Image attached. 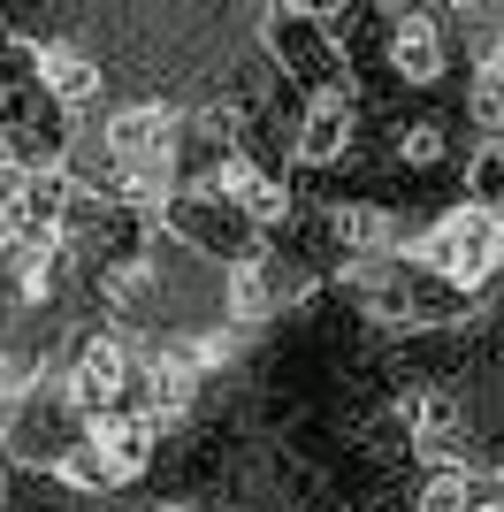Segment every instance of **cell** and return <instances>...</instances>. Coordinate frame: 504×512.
I'll use <instances>...</instances> for the list:
<instances>
[{
	"label": "cell",
	"mask_w": 504,
	"mask_h": 512,
	"mask_svg": "<svg viewBox=\"0 0 504 512\" xmlns=\"http://www.w3.org/2000/svg\"><path fill=\"white\" fill-rule=\"evenodd\" d=\"M329 237L352 253V268H367V260H390V253H398V222H390V207H367V199H344V207H329Z\"/></svg>",
	"instance_id": "9c48e42d"
},
{
	"label": "cell",
	"mask_w": 504,
	"mask_h": 512,
	"mask_svg": "<svg viewBox=\"0 0 504 512\" xmlns=\"http://www.w3.org/2000/svg\"><path fill=\"white\" fill-rule=\"evenodd\" d=\"M168 230L184 237L191 253H207V260H245V253H260L252 222H245L237 207H222V199H207V192H176V199H168Z\"/></svg>",
	"instance_id": "3957f363"
},
{
	"label": "cell",
	"mask_w": 504,
	"mask_h": 512,
	"mask_svg": "<svg viewBox=\"0 0 504 512\" xmlns=\"http://www.w3.org/2000/svg\"><path fill=\"white\" fill-rule=\"evenodd\" d=\"M459 207L504 222V138H482V146L466 153V199H459Z\"/></svg>",
	"instance_id": "30bf717a"
},
{
	"label": "cell",
	"mask_w": 504,
	"mask_h": 512,
	"mask_svg": "<svg viewBox=\"0 0 504 512\" xmlns=\"http://www.w3.org/2000/svg\"><path fill=\"white\" fill-rule=\"evenodd\" d=\"M443 153H451V138H443L436 115H420L413 130H398V161H405V169H436Z\"/></svg>",
	"instance_id": "4fadbf2b"
},
{
	"label": "cell",
	"mask_w": 504,
	"mask_h": 512,
	"mask_svg": "<svg viewBox=\"0 0 504 512\" xmlns=\"http://www.w3.org/2000/svg\"><path fill=\"white\" fill-rule=\"evenodd\" d=\"M283 268H275L268 253H245V260H230L222 268V314L237 321V329H252V321H268L275 306H283Z\"/></svg>",
	"instance_id": "52a82bcc"
},
{
	"label": "cell",
	"mask_w": 504,
	"mask_h": 512,
	"mask_svg": "<svg viewBox=\"0 0 504 512\" xmlns=\"http://www.w3.org/2000/svg\"><path fill=\"white\" fill-rule=\"evenodd\" d=\"M153 512H184V505H153Z\"/></svg>",
	"instance_id": "2e32d148"
},
{
	"label": "cell",
	"mask_w": 504,
	"mask_h": 512,
	"mask_svg": "<svg viewBox=\"0 0 504 512\" xmlns=\"http://www.w3.org/2000/svg\"><path fill=\"white\" fill-rule=\"evenodd\" d=\"M474 474L466 467H428L420 474V490H413V512H474Z\"/></svg>",
	"instance_id": "8fae6325"
},
{
	"label": "cell",
	"mask_w": 504,
	"mask_h": 512,
	"mask_svg": "<svg viewBox=\"0 0 504 512\" xmlns=\"http://www.w3.org/2000/svg\"><path fill=\"white\" fill-rule=\"evenodd\" d=\"M16 176H23V146L8 138V130H0V199L16 192Z\"/></svg>",
	"instance_id": "5bb4252c"
},
{
	"label": "cell",
	"mask_w": 504,
	"mask_h": 512,
	"mask_svg": "<svg viewBox=\"0 0 504 512\" xmlns=\"http://www.w3.org/2000/svg\"><path fill=\"white\" fill-rule=\"evenodd\" d=\"M291 184H275V176H260V184H252L245 199H237V214H245L252 222V237H268V230H283V222H291Z\"/></svg>",
	"instance_id": "7c38bea8"
},
{
	"label": "cell",
	"mask_w": 504,
	"mask_h": 512,
	"mask_svg": "<svg viewBox=\"0 0 504 512\" xmlns=\"http://www.w3.org/2000/svg\"><path fill=\"white\" fill-rule=\"evenodd\" d=\"M321 512H336V505H321Z\"/></svg>",
	"instance_id": "e0dca14e"
},
{
	"label": "cell",
	"mask_w": 504,
	"mask_h": 512,
	"mask_svg": "<svg viewBox=\"0 0 504 512\" xmlns=\"http://www.w3.org/2000/svg\"><path fill=\"white\" fill-rule=\"evenodd\" d=\"M390 77L413 85V92L443 77V23L428 8H398L390 16Z\"/></svg>",
	"instance_id": "8992f818"
},
{
	"label": "cell",
	"mask_w": 504,
	"mask_h": 512,
	"mask_svg": "<svg viewBox=\"0 0 504 512\" xmlns=\"http://www.w3.org/2000/svg\"><path fill=\"white\" fill-rule=\"evenodd\" d=\"M77 436H84V451L100 459L107 490H115V482H138V474L153 467V451H161V428L138 421V413H92V421H77Z\"/></svg>",
	"instance_id": "277c9868"
},
{
	"label": "cell",
	"mask_w": 504,
	"mask_h": 512,
	"mask_svg": "<svg viewBox=\"0 0 504 512\" xmlns=\"http://www.w3.org/2000/svg\"><path fill=\"white\" fill-rule=\"evenodd\" d=\"M31 77H39V100L62 107V115L100 100V62H92L84 46H39V54H31Z\"/></svg>",
	"instance_id": "ba28073f"
},
{
	"label": "cell",
	"mask_w": 504,
	"mask_h": 512,
	"mask_svg": "<svg viewBox=\"0 0 504 512\" xmlns=\"http://www.w3.org/2000/svg\"><path fill=\"white\" fill-rule=\"evenodd\" d=\"M413 268L420 276H436L443 291H482L489 276L504 268V253H497V222L489 214H474V207H451L443 222H428V230L413 237Z\"/></svg>",
	"instance_id": "6da1fadb"
},
{
	"label": "cell",
	"mask_w": 504,
	"mask_h": 512,
	"mask_svg": "<svg viewBox=\"0 0 504 512\" xmlns=\"http://www.w3.org/2000/svg\"><path fill=\"white\" fill-rule=\"evenodd\" d=\"M352 138H359V100H352V85H321L314 100H306V115H298V161L306 169H336L344 153H352Z\"/></svg>",
	"instance_id": "5b68a950"
},
{
	"label": "cell",
	"mask_w": 504,
	"mask_h": 512,
	"mask_svg": "<svg viewBox=\"0 0 504 512\" xmlns=\"http://www.w3.org/2000/svg\"><path fill=\"white\" fill-rule=\"evenodd\" d=\"M123 398H130V344L123 337H84L77 360H69L62 406L77 421H92V413H123Z\"/></svg>",
	"instance_id": "7a4b0ae2"
},
{
	"label": "cell",
	"mask_w": 504,
	"mask_h": 512,
	"mask_svg": "<svg viewBox=\"0 0 504 512\" xmlns=\"http://www.w3.org/2000/svg\"><path fill=\"white\" fill-rule=\"evenodd\" d=\"M0 512H8V459H0Z\"/></svg>",
	"instance_id": "9a60e30c"
}]
</instances>
